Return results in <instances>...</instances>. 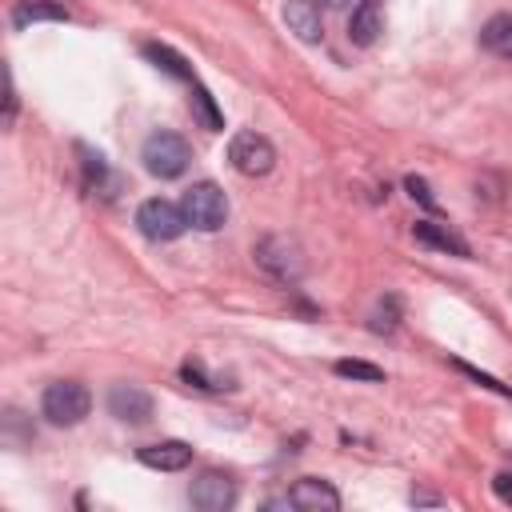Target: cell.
I'll return each mask as SVG.
<instances>
[{
  "instance_id": "obj_1",
  "label": "cell",
  "mask_w": 512,
  "mask_h": 512,
  "mask_svg": "<svg viewBox=\"0 0 512 512\" xmlns=\"http://www.w3.org/2000/svg\"><path fill=\"white\" fill-rule=\"evenodd\" d=\"M256 264H260V272L268 276V280H276V284H284V288H292V284H300V276L308 272V260H304V248H300V240L296 236H284V232H276V236H264L260 244H256Z\"/></svg>"
},
{
  "instance_id": "obj_2",
  "label": "cell",
  "mask_w": 512,
  "mask_h": 512,
  "mask_svg": "<svg viewBox=\"0 0 512 512\" xmlns=\"http://www.w3.org/2000/svg\"><path fill=\"white\" fill-rule=\"evenodd\" d=\"M140 160H144V168H148L156 180H176V176L188 172L192 148H188V140L176 136V132H152V136L144 140V148H140Z\"/></svg>"
},
{
  "instance_id": "obj_3",
  "label": "cell",
  "mask_w": 512,
  "mask_h": 512,
  "mask_svg": "<svg viewBox=\"0 0 512 512\" xmlns=\"http://www.w3.org/2000/svg\"><path fill=\"white\" fill-rule=\"evenodd\" d=\"M88 408H92V396H88V388H84L80 380H56V384H48L44 396H40V412H44V420L56 424V428L80 424V420L88 416Z\"/></svg>"
},
{
  "instance_id": "obj_4",
  "label": "cell",
  "mask_w": 512,
  "mask_h": 512,
  "mask_svg": "<svg viewBox=\"0 0 512 512\" xmlns=\"http://www.w3.org/2000/svg\"><path fill=\"white\" fill-rule=\"evenodd\" d=\"M180 208H184L188 224L200 228V232H216V228H224V220H228V196H224L212 180L192 184V188L184 192Z\"/></svg>"
},
{
  "instance_id": "obj_5",
  "label": "cell",
  "mask_w": 512,
  "mask_h": 512,
  "mask_svg": "<svg viewBox=\"0 0 512 512\" xmlns=\"http://www.w3.org/2000/svg\"><path fill=\"white\" fill-rule=\"evenodd\" d=\"M228 164L240 176H268L276 168V148L264 132H236L228 140Z\"/></svg>"
},
{
  "instance_id": "obj_6",
  "label": "cell",
  "mask_w": 512,
  "mask_h": 512,
  "mask_svg": "<svg viewBox=\"0 0 512 512\" xmlns=\"http://www.w3.org/2000/svg\"><path fill=\"white\" fill-rule=\"evenodd\" d=\"M136 228H140L148 240L168 244V240H176V236L188 228V216H184V208H180V204L152 196V200H144V204L136 208Z\"/></svg>"
},
{
  "instance_id": "obj_7",
  "label": "cell",
  "mask_w": 512,
  "mask_h": 512,
  "mask_svg": "<svg viewBox=\"0 0 512 512\" xmlns=\"http://www.w3.org/2000/svg\"><path fill=\"white\" fill-rule=\"evenodd\" d=\"M188 500L200 512H224V508L236 504V484L224 472H200L192 480V488H188Z\"/></svg>"
},
{
  "instance_id": "obj_8",
  "label": "cell",
  "mask_w": 512,
  "mask_h": 512,
  "mask_svg": "<svg viewBox=\"0 0 512 512\" xmlns=\"http://www.w3.org/2000/svg\"><path fill=\"white\" fill-rule=\"evenodd\" d=\"M108 412L120 424H148L152 420V396L140 384H112L108 388Z\"/></svg>"
},
{
  "instance_id": "obj_9",
  "label": "cell",
  "mask_w": 512,
  "mask_h": 512,
  "mask_svg": "<svg viewBox=\"0 0 512 512\" xmlns=\"http://www.w3.org/2000/svg\"><path fill=\"white\" fill-rule=\"evenodd\" d=\"M288 504L300 508V512H336L340 508V492L320 480V476H304L288 488Z\"/></svg>"
},
{
  "instance_id": "obj_10",
  "label": "cell",
  "mask_w": 512,
  "mask_h": 512,
  "mask_svg": "<svg viewBox=\"0 0 512 512\" xmlns=\"http://www.w3.org/2000/svg\"><path fill=\"white\" fill-rule=\"evenodd\" d=\"M384 32V0H356L352 20H348V40L356 48H372Z\"/></svg>"
},
{
  "instance_id": "obj_11",
  "label": "cell",
  "mask_w": 512,
  "mask_h": 512,
  "mask_svg": "<svg viewBox=\"0 0 512 512\" xmlns=\"http://www.w3.org/2000/svg\"><path fill=\"white\" fill-rule=\"evenodd\" d=\"M136 460L144 468H156V472H180L192 464V448L184 440H160V444H144L136 452Z\"/></svg>"
},
{
  "instance_id": "obj_12",
  "label": "cell",
  "mask_w": 512,
  "mask_h": 512,
  "mask_svg": "<svg viewBox=\"0 0 512 512\" xmlns=\"http://www.w3.org/2000/svg\"><path fill=\"white\" fill-rule=\"evenodd\" d=\"M284 24H288V32H296L304 44H320V40H324L320 8H316L312 0H288V4H284Z\"/></svg>"
},
{
  "instance_id": "obj_13",
  "label": "cell",
  "mask_w": 512,
  "mask_h": 512,
  "mask_svg": "<svg viewBox=\"0 0 512 512\" xmlns=\"http://www.w3.org/2000/svg\"><path fill=\"white\" fill-rule=\"evenodd\" d=\"M72 12L60 0H20L12 8V28H28V24H44V20H68Z\"/></svg>"
},
{
  "instance_id": "obj_14",
  "label": "cell",
  "mask_w": 512,
  "mask_h": 512,
  "mask_svg": "<svg viewBox=\"0 0 512 512\" xmlns=\"http://www.w3.org/2000/svg\"><path fill=\"white\" fill-rule=\"evenodd\" d=\"M480 48L500 60H512V12H500L480 28Z\"/></svg>"
},
{
  "instance_id": "obj_15",
  "label": "cell",
  "mask_w": 512,
  "mask_h": 512,
  "mask_svg": "<svg viewBox=\"0 0 512 512\" xmlns=\"http://www.w3.org/2000/svg\"><path fill=\"white\" fill-rule=\"evenodd\" d=\"M412 232H416V240H420V244H428V248H440V252H452V256H468V244H464L452 228H444V224L416 220V224H412Z\"/></svg>"
},
{
  "instance_id": "obj_16",
  "label": "cell",
  "mask_w": 512,
  "mask_h": 512,
  "mask_svg": "<svg viewBox=\"0 0 512 512\" xmlns=\"http://www.w3.org/2000/svg\"><path fill=\"white\" fill-rule=\"evenodd\" d=\"M144 56H148L156 68H164L168 76H176V80H184V84H196V76H192L188 60H184L176 48H168V44H144Z\"/></svg>"
},
{
  "instance_id": "obj_17",
  "label": "cell",
  "mask_w": 512,
  "mask_h": 512,
  "mask_svg": "<svg viewBox=\"0 0 512 512\" xmlns=\"http://www.w3.org/2000/svg\"><path fill=\"white\" fill-rule=\"evenodd\" d=\"M188 104H192V116L200 120V128H208V132H220L224 128V116H220V108H216V100H212V92L204 84H192Z\"/></svg>"
},
{
  "instance_id": "obj_18",
  "label": "cell",
  "mask_w": 512,
  "mask_h": 512,
  "mask_svg": "<svg viewBox=\"0 0 512 512\" xmlns=\"http://www.w3.org/2000/svg\"><path fill=\"white\" fill-rule=\"evenodd\" d=\"M332 368H336V376H348V380H364V384H376V380H384V368H376V364H368V360H336Z\"/></svg>"
},
{
  "instance_id": "obj_19",
  "label": "cell",
  "mask_w": 512,
  "mask_h": 512,
  "mask_svg": "<svg viewBox=\"0 0 512 512\" xmlns=\"http://www.w3.org/2000/svg\"><path fill=\"white\" fill-rule=\"evenodd\" d=\"M180 376H184L188 384H196V388H204V392H224V388H232L228 380H216V376H208L200 360H184V364H180Z\"/></svg>"
},
{
  "instance_id": "obj_20",
  "label": "cell",
  "mask_w": 512,
  "mask_h": 512,
  "mask_svg": "<svg viewBox=\"0 0 512 512\" xmlns=\"http://www.w3.org/2000/svg\"><path fill=\"white\" fill-rule=\"evenodd\" d=\"M80 156H84V180H88V188H104L108 184V164H104V156L100 152H88L84 144H80Z\"/></svg>"
},
{
  "instance_id": "obj_21",
  "label": "cell",
  "mask_w": 512,
  "mask_h": 512,
  "mask_svg": "<svg viewBox=\"0 0 512 512\" xmlns=\"http://www.w3.org/2000/svg\"><path fill=\"white\" fill-rule=\"evenodd\" d=\"M396 324H400V300L388 296V300H380V308L372 312V332H392Z\"/></svg>"
},
{
  "instance_id": "obj_22",
  "label": "cell",
  "mask_w": 512,
  "mask_h": 512,
  "mask_svg": "<svg viewBox=\"0 0 512 512\" xmlns=\"http://www.w3.org/2000/svg\"><path fill=\"white\" fill-rule=\"evenodd\" d=\"M456 368H460L464 376H472L476 384H484V388H492V392H500V396H512V388H508V384H500V380H492V376H484L480 368H472V364H464V360H456Z\"/></svg>"
},
{
  "instance_id": "obj_23",
  "label": "cell",
  "mask_w": 512,
  "mask_h": 512,
  "mask_svg": "<svg viewBox=\"0 0 512 512\" xmlns=\"http://www.w3.org/2000/svg\"><path fill=\"white\" fill-rule=\"evenodd\" d=\"M16 120V80H12V68H4V128H12Z\"/></svg>"
},
{
  "instance_id": "obj_24",
  "label": "cell",
  "mask_w": 512,
  "mask_h": 512,
  "mask_svg": "<svg viewBox=\"0 0 512 512\" xmlns=\"http://www.w3.org/2000/svg\"><path fill=\"white\" fill-rule=\"evenodd\" d=\"M404 188H408V196H412V200H420L428 212H436V196L428 192V184H424L420 176H408V180H404Z\"/></svg>"
},
{
  "instance_id": "obj_25",
  "label": "cell",
  "mask_w": 512,
  "mask_h": 512,
  "mask_svg": "<svg viewBox=\"0 0 512 512\" xmlns=\"http://www.w3.org/2000/svg\"><path fill=\"white\" fill-rule=\"evenodd\" d=\"M492 488H496V496H500L504 504H512V476H508V472H500V476L492 480Z\"/></svg>"
},
{
  "instance_id": "obj_26",
  "label": "cell",
  "mask_w": 512,
  "mask_h": 512,
  "mask_svg": "<svg viewBox=\"0 0 512 512\" xmlns=\"http://www.w3.org/2000/svg\"><path fill=\"white\" fill-rule=\"evenodd\" d=\"M412 504H440V496H432V492H412Z\"/></svg>"
},
{
  "instance_id": "obj_27",
  "label": "cell",
  "mask_w": 512,
  "mask_h": 512,
  "mask_svg": "<svg viewBox=\"0 0 512 512\" xmlns=\"http://www.w3.org/2000/svg\"><path fill=\"white\" fill-rule=\"evenodd\" d=\"M312 4H316V8H348L352 0H312Z\"/></svg>"
}]
</instances>
